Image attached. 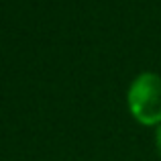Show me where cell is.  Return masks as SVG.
Segmentation results:
<instances>
[{
  "label": "cell",
  "instance_id": "1",
  "mask_svg": "<svg viewBox=\"0 0 161 161\" xmlns=\"http://www.w3.org/2000/svg\"><path fill=\"white\" fill-rule=\"evenodd\" d=\"M129 110L141 125H161V75L145 74L133 80L126 94Z\"/></svg>",
  "mask_w": 161,
  "mask_h": 161
},
{
  "label": "cell",
  "instance_id": "2",
  "mask_svg": "<svg viewBox=\"0 0 161 161\" xmlns=\"http://www.w3.org/2000/svg\"><path fill=\"white\" fill-rule=\"evenodd\" d=\"M155 145H157V153L161 157V125L157 126V135H155Z\"/></svg>",
  "mask_w": 161,
  "mask_h": 161
}]
</instances>
